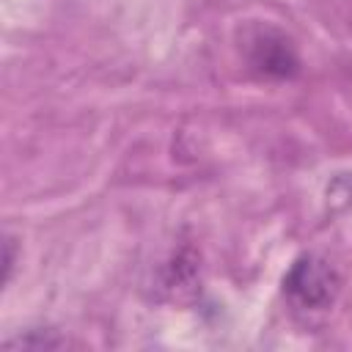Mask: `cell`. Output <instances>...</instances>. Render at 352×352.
Returning <instances> with one entry per match:
<instances>
[{
  "label": "cell",
  "instance_id": "4",
  "mask_svg": "<svg viewBox=\"0 0 352 352\" xmlns=\"http://www.w3.org/2000/svg\"><path fill=\"white\" fill-rule=\"evenodd\" d=\"M6 349H60L66 346V338L58 336L55 330H25L14 338L3 341Z\"/></svg>",
  "mask_w": 352,
  "mask_h": 352
},
{
  "label": "cell",
  "instance_id": "1",
  "mask_svg": "<svg viewBox=\"0 0 352 352\" xmlns=\"http://www.w3.org/2000/svg\"><path fill=\"white\" fill-rule=\"evenodd\" d=\"M341 294L338 267L322 253H302L283 275V297L294 316H324Z\"/></svg>",
  "mask_w": 352,
  "mask_h": 352
},
{
  "label": "cell",
  "instance_id": "3",
  "mask_svg": "<svg viewBox=\"0 0 352 352\" xmlns=\"http://www.w3.org/2000/svg\"><path fill=\"white\" fill-rule=\"evenodd\" d=\"M157 289L162 292V300L168 302H176V305L192 302L201 294V258L190 248L176 250L162 264Z\"/></svg>",
  "mask_w": 352,
  "mask_h": 352
},
{
  "label": "cell",
  "instance_id": "5",
  "mask_svg": "<svg viewBox=\"0 0 352 352\" xmlns=\"http://www.w3.org/2000/svg\"><path fill=\"white\" fill-rule=\"evenodd\" d=\"M11 267H14V239L6 236V242H3V283H8Z\"/></svg>",
  "mask_w": 352,
  "mask_h": 352
},
{
  "label": "cell",
  "instance_id": "2",
  "mask_svg": "<svg viewBox=\"0 0 352 352\" xmlns=\"http://www.w3.org/2000/svg\"><path fill=\"white\" fill-rule=\"evenodd\" d=\"M239 50L248 66L264 80H286L297 74V50L286 33L272 25H248L239 30Z\"/></svg>",
  "mask_w": 352,
  "mask_h": 352
}]
</instances>
